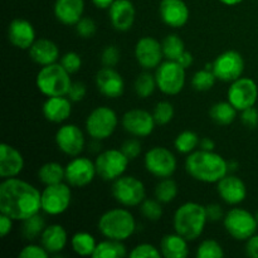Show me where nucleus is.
<instances>
[{"mask_svg":"<svg viewBox=\"0 0 258 258\" xmlns=\"http://www.w3.org/2000/svg\"><path fill=\"white\" fill-rule=\"evenodd\" d=\"M42 209V193L28 181L4 179L0 184V213L13 221H25Z\"/></svg>","mask_w":258,"mask_h":258,"instance_id":"1","label":"nucleus"},{"mask_svg":"<svg viewBox=\"0 0 258 258\" xmlns=\"http://www.w3.org/2000/svg\"><path fill=\"white\" fill-rule=\"evenodd\" d=\"M185 170L189 175L202 183H218L228 171V161L214 151L197 150L188 154Z\"/></svg>","mask_w":258,"mask_h":258,"instance_id":"2","label":"nucleus"},{"mask_svg":"<svg viewBox=\"0 0 258 258\" xmlns=\"http://www.w3.org/2000/svg\"><path fill=\"white\" fill-rule=\"evenodd\" d=\"M207 222L206 207L196 202H186L174 213L173 226L176 233L188 241H196L204 232Z\"/></svg>","mask_w":258,"mask_h":258,"instance_id":"3","label":"nucleus"},{"mask_svg":"<svg viewBox=\"0 0 258 258\" xmlns=\"http://www.w3.org/2000/svg\"><path fill=\"white\" fill-rule=\"evenodd\" d=\"M98 231L105 238L126 241L136 231V221L130 211L115 208L105 212L98 219Z\"/></svg>","mask_w":258,"mask_h":258,"instance_id":"4","label":"nucleus"},{"mask_svg":"<svg viewBox=\"0 0 258 258\" xmlns=\"http://www.w3.org/2000/svg\"><path fill=\"white\" fill-rule=\"evenodd\" d=\"M35 85L40 93L47 97L67 96L72 85L71 73H68L60 63H52L40 68L35 78Z\"/></svg>","mask_w":258,"mask_h":258,"instance_id":"5","label":"nucleus"},{"mask_svg":"<svg viewBox=\"0 0 258 258\" xmlns=\"http://www.w3.org/2000/svg\"><path fill=\"white\" fill-rule=\"evenodd\" d=\"M112 196L123 207H138L146 199V189L136 176L122 175L113 180Z\"/></svg>","mask_w":258,"mask_h":258,"instance_id":"6","label":"nucleus"},{"mask_svg":"<svg viewBox=\"0 0 258 258\" xmlns=\"http://www.w3.org/2000/svg\"><path fill=\"white\" fill-rule=\"evenodd\" d=\"M224 228L232 238L247 241L256 234L258 224L256 217L243 208H232L223 218Z\"/></svg>","mask_w":258,"mask_h":258,"instance_id":"7","label":"nucleus"},{"mask_svg":"<svg viewBox=\"0 0 258 258\" xmlns=\"http://www.w3.org/2000/svg\"><path fill=\"white\" fill-rule=\"evenodd\" d=\"M118 117L108 106H100L91 111L86 118V131L93 140L108 139L117 127Z\"/></svg>","mask_w":258,"mask_h":258,"instance_id":"8","label":"nucleus"},{"mask_svg":"<svg viewBox=\"0 0 258 258\" xmlns=\"http://www.w3.org/2000/svg\"><path fill=\"white\" fill-rule=\"evenodd\" d=\"M185 68L181 67L176 60L161 62L156 68L155 80L159 90L168 96L178 95L185 86Z\"/></svg>","mask_w":258,"mask_h":258,"instance_id":"9","label":"nucleus"},{"mask_svg":"<svg viewBox=\"0 0 258 258\" xmlns=\"http://www.w3.org/2000/svg\"><path fill=\"white\" fill-rule=\"evenodd\" d=\"M130 159L117 149H110L98 154L96 158L97 175L106 181H113L125 174Z\"/></svg>","mask_w":258,"mask_h":258,"instance_id":"10","label":"nucleus"},{"mask_svg":"<svg viewBox=\"0 0 258 258\" xmlns=\"http://www.w3.org/2000/svg\"><path fill=\"white\" fill-rule=\"evenodd\" d=\"M144 164L146 170L159 179L170 178L178 166L175 155L163 146H154L148 150L144 158Z\"/></svg>","mask_w":258,"mask_h":258,"instance_id":"11","label":"nucleus"},{"mask_svg":"<svg viewBox=\"0 0 258 258\" xmlns=\"http://www.w3.org/2000/svg\"><path fill=\"white\" fill-rule=\"evenodd\" d=\"M72 191L70 184L58 183L45 185L42 191V211L48 216H59L70 208Z\"/></svg>","mask_w":258,"mask_h":258,"instance_id":"12","label":"nucleus"},{"mask_svg":"<svg viewBox=\"0 0 258 258\" xmlns=\"http://www.w3.org/2000/svg\"><path fill=\"white\" fill-rule=\"evenodd\" d=\"M212 71L216 75L217 80L233 82L243 75L244 59L237 50H226L214 59Z\"/></svg>","mask_w":258,"mask_h":258,"instance_id":"13","label":"nucleus"},{"mask_svg":"<svg viewBox=\"0 0 258 258\" xmlns=\"http://www.w3.org/2000/svg\"><path fill=\"white\" fill-rule=\"evenodd\" d=\"M228 101L238 111L256 105L258 98V86L252 78L239 77L238 80L231 82L227 92Z\"/></svg>","mask_w":258,"mask_h":258,"instance_id":"14","label":"nucleus"},{"mask_svg":"<svg viewBox=\"0 0 258 258\" xmlns=\"http://www.w3.org/2000/svg\"><path fill=\"white\" fill-rule=\"evenodd\" d=\"M96 175V164L86 156H75L66 165V181L75 188L87 186Z\"/></svg>","mask_w":258,"mask_h":258,"instance_id":"15","label":"nucleus"},{"mask_svg":"<svg viewBox=\"0 0 258 258\" xmlns=\"http://www.w3.org/2000/svg\"><path fill=\"white\" fill-rule=\"evenodd\" d=\"M85 135L83 131L75 123L60 126L55 133V145L68 156H78L85 149Z\"/></svg>","mask_w":258,"mask_h":258,"instance_id":"16","label":"nucleus"},{"mask_svg":"<svg viewBox=\"0 0 258 258\" xmlns=\"http://www.w3.org/2000/svg\"><path fill=\"white\" fill-rule=\"evenodd\" d=\"M153 113L141 108H133L122 116V127L135 138H146L155 128Z\"/></svg>","mask_w":258,"mask_h":258,"instance_id":"17","label":"nucleus"},{"mask_svg":"<svg viewBox=\"0 0 258 258\" xmlns=\"http://www.w3.org/2000/svg\"><path fill=\"white\" fill-rule=\"evenodd\" d=\"M135 57L144 70L158 68L164 57L161 43L153 37L141 38L135 45Z\"/></svg>","mask_w":258,"mask_h":258,"instance_id":"18","label":"nucleus"},{"mask_svg":"<svg viewBox=\"0 0 258 258\" xmlns=\"http://www.w3.org/2000/svg\"><path fill=\"white\" fill-rule=\"evenodd\" d=\"M217 191L222 201L229 206H237L242 203L247 197L246 184L233 174H227L217 183Z\"/></svg>","mask_w":258,"mask_h":258,"instance_id":"19","label":"nucleus"},{"mask_svg":"<svg viewBox=\"0 0 258 258\" xmlns=\"http://www.w3.org/2000/svg\"><path fill=\"white\" fill-rule=\"evenodd\" d=\"M97 90L107 98H118L125 91V82L113 67H103L96 75Z\"/></svg>","mask_w":258,"mask_h":258,"instance_id":"20","label":"nucleus"},{"mask_svg":"<svg viewBox=\"0 0 258 258\" xmlns=\"http://www.w3.org/2000/svg\"><path fill=\"white\" fill-rule=\"evenodd\" d=\"M108 17L112 27L118 32H127L133 28L136 10L131 0H115L108 8Z\"/></svg>","mask_w":258,"mask_h":258,"instance_id":"21","label":"nucleus"},{"mask_svg":"<svg viewBox=\"0 0 258 258\" xmlns=\"http://www.w3.org/2000/svg\"><path fill=\"white\" fill-rule=\"evenodd\" d=\"M160 18L171 28H181L189 20V8L183 0H161L159 5Z\"/></svg>","mask_w":258,"mask_h":258,"instance_id":"22","label":"nucleus"},{"mask_svg":"<svg viewBox=\"0 0 258 258\" xmlns=\"http://www.w3.org/2000/svg\"><path fill=\"white\" fill-rule=\"evenodd\" d=\"M24 169L22 153L9 144L0 146V176L3 179L17 178Z\"/></svg>","mask_w":258,"mask_h":258,"instance_id":"23","label":"nucleus"},{"mask_svg":"<svg viewBox=\"0 0 258 258\" xmlns=\"http://www.w3.org/2000/svg\"><path fill=\"white\" fill-rule=\"evenodd\" d=\"M8 38L14 47L19 49H29L35 42V29L28 20L17 18L8 27Z\"/></svg>","mask_w":258,"mask_h":258,"instance_id":"24","label":"nucleus"},{"mask_svg":"<svg viewBox=\"0 0 258 258\" xmlns=\"http://www.w3.org/2000/svg\"><path fill=\"white\" fill-rule=\"evenodd\" d=\"M72 101L67 96H54V97H48L45 102L43 103V115L45 120L53 123H62L72 113Z\"/></svg>","mask_w":258,"mask_h":258,"instance_id":"25","label":"nucleus"},{"mask_svg":"<svg viewBox=\"0 0 258 258\" xmlns=\"http://www.w3.org/2000/svg\"><path fill=\"white\" fill-rule=\"evenodd\" d=\"M85 12V0H55L54 17L64 25H76Z\"/></svg>","mask_w":258,"mask_h":258,"instance_id":"26","label":"nucleus"},{"mask_svg":"<svg viewBox=\"0 0 258 258\" xmlns=\"http://www.w3.org/2000/svg\"><path fill=\"white\" fill-rule=\"evenodd\" d=\"M28 50H29L30 59L42 67L55 63L59 57V49L57 44L47 38L37 39Z\"/></svg>","mask_w":258,"mask_h":258,"instance_id":"27","label":"nucleus"},{"mask_svg":"<svg viewBox=\"0 0 258 258\" xmlns=\"http://www.w3.org/2000/svg\"><path fill=\"white\" fill-rule=\"evenodd\" d=\"M39 239L40 244L49 252V254L59 253L67 246V231L60 224H50L45 227Z\"/></svg>","mask_w":258,"mask_h":258,"instance_id":"28","label":"nucleus"},{"mask_svg":"<svg viewBox=\"0 0 258 258\" xmlns=\"http://www.w3.org/2000/svg\"><path fill=\"white\" fill-rule=\"evenodd\" d=\"M188 239L179 233H169L161 238L160 252L166 258H185L189 254Z\"/></svg>","mask_w":258,"mask_h":258,"instance_id":"29","label":"nucleus"},{"mask_svg":"<svg viewBox=\"0 0 258 258\" xmlns=\"http://www.w3.org/2000/svg\"><path fill=\"white\" fill-rule=\"evenodd\" d=\"M127 256V248L122 241L108 239L100 242L93 252V258H123Z\"/></svg>","mask_w":258,"mask_h":258,"instance_id":"30","label":"nucleus"},{"mask_svg":"<svg viewBox=\"0 0 258 258\" xmlns=\"http://www.w3.org/2000/svg\"><path fill=\"white\" fill-rule=\"evenodd\" d=\"M38 179L44 185L62 183L63 180H66V166H62L55 161L43 164L38 170Z\"/></svg>","mask_w":258,"mask_h":258,"instance_id":"31","label":"nucleus"},{"mask_svg":"<svg viewBox=\"0 0 258 258\" xmlns=\"http://www.w3.org/2000/svg\"><path fill=\"white\" fill-rule=\"evenodd\" d=\"M237 111L238 110L229 101H227V102H217L209 110V116L217 125L227 126L231 125L236 120Z\"/></svg>","mask_w":258,"mask_h":258,"instance_id":"32","label":"nucleus"},{"mask_svg":"<svg viewBox=\"0 0 258 258\" xmlns=\"http://www.w3.org/2000/svg\"><path fill=\"white\" fill-rule=\"evenodd\" d=\"M96 246H97V243H96L95 237L88 232H77L71 238V247L78 256H92Z\"/></svg>","mask_w":258,"mask_h":258,"instance_id":"33","label":"nucleus"},{"mask_svg":"<svg viewBox=\"0 0 258 258\" xmlns=\"http://www.w3.org/2000/svg\"><path fill=\"white\" fill-rule=\"evenodd\" d=\"M161 47H163L164 57L169 60H176L185 52L183 39L178 34L166 35L161 42Z\"/></svg>","mask_w":258,"mask_h":258,"instance_id":"34","label":"nucleus"},{"mask_svg":"<svg viewBox=\"0 0 258 258\" xmlns=\"http://www.w3.org/2000/svg\"><path fill=\"white\" fill-rule=\"evenodd\" d=\"M45 227L47 226H45L44 218L39 216V213H37L23 221L22 234L27 241H34L38 237H40Z\"/></svg>","mask_w":258,"mask_h":258,"instance_id":"35","label":"nucleus"},{"mask_svg":"<svg viewBox=\"0 0 258 258\" xmlns=\"http://www.w3.org/2000/svg\"><path fill=\"white\" fill-rule=\"evenodd\" d=\"M178 196V184L170 178H164L156 184L155 198L164 204L173 202Z\"/></svg>","mask_w":258,"mask_h":258,"instance_id":"36","label":"nucleus"},{"mask_svg":"<svg viewBox=\"0 0 258 258\" xmlns=\"http://www.w3.org/2000/svg\"><path fill=\"white\" fill-rule=\"evenodd\" d=\"M199 141H201V139L194 131L185 130L176 136L174 146L180 154H190L198 148Z\"/></svg>","mask_w":258,"mask_h":258,"instance_id":"37","label":"nucleus"},{"mask_svg":"<svg viewBox=\"0 0 258 258\" xmlns=\"http://www.w3.org/2000/svg\"><path fill=\"white\" fill-rule=\"evenodd\" d=\"M156 86L155 76L149 72H143L138 76L135 81V92L140 98H148L154 93Z\"/></svg>","mask_w":258,"mask_h":258,"instance_id":"38","label":"nucleus"},{"mask_svg":"<svg viewBox=\"0 0 258 258\" xmlns=\"http://www.w3.org/2000/svg\"><path fill=\"white\" fill-rule=\"evenodd\" d=\"M216 81L217 77L213 73V71L202 70L194 73L193 78H191V85H193L194 90L204 92V91L211 90L214 86V83H216Z\"/></svg>","mask_w":258,"mask_h":258,"instance_id":"39","label":"nucleus"},{"mask_svg":"<svg viewBox=\"0 0 258 258\" xmlns=\"http://www.w3.org/2000/svg\"><path fill=\"white\" fill-rule=\"evenodd\" d=\"M223 256V247L216 239H206L197 248V257L198 258H221Z\"/></svg>","mask_w":258,"mask_h":258,"instance_id":"40","label":"nucleus"},{"mask_svg":"<svg viewBox=\"0 0 258 258\" xmlns=\"http://www.w3.org/2000/svg\"><path fill=\"white\" fill-rule=\"evenodd\" d=\"M153 116L156 125H168L174 117V106L169 101H160L156 103L153 111Z\"/></svg>","mask_w":258,"mask_h":258,"instance_id":"41","label":"nucleus"},{"mask_svg":"<svg viewBox=\"0 0 258 258\" xmlns=\"http://www.w3.org/2000/svg\"><path fill=\"white\" fill-rule=\"evenodd\" d=\"M140 212L146 219L151 222H156L163 216V207L161 202L158 199H145L140 204Z\"/></svg>","mask_w":258,"mask_h":258,"instance_id":"42","label":"nucleus"},{"mask_svg":"<svg viewBox=\"0 0 258 258\" xmlns=\"http://www.w3.org/2000/svg\"><path fill=\"white\" fill-rule=\"evenodd\" d=\"M128 256L131 258H159L163 254H161L160 248H156L154 244L140 243L134 247Z\"/></svg>","mask_w":258,"mask_h":258,"instance_id":"43","label":"nucleus"},{"mask_svg":"<svg viewBox=\"0 0 258 258\" xmlns=\"http://www.w3.org/2000/svg\"><path fill=\"white\" fill-rule=\"evenodd\" d=\"M96 30H97V25H96L95 20L91 19V18L82 17L76 24V32L83 39L92 38L96 34Z\"/></svg>","mask_w":258,"mask_h":258,"instance_id":"44","label":"nucleus"},{"mask_svg":"<svg viewBox=\"0 0 258 258\" xmlns=\"http://www.w3.org/2000/svg\"><path fill=\"white\" fill-rule=\"evenodd\" d=\"M60 64L64 67V70L68 73L73 75V73L78 72L82 66V59L81 55L76 52H67L60 57Z\"/></svg>","mask_w":258,"mask_h":258,"instance_id":"45","label":"nucleus"},{"mask_svg":"<svg viewBox=\"0 0 258 258\" xmlns=\"http://www.w3.org/2000/svg\"><path fill=\"white\" fill-rule=\"evenodd\" d=\"M120 60V50L116 45H107L102 50L101 54V62L105 67H115Z\"/></svg>","mask_w":258,"mask_h":258,"instance_id":"46","label":"nucleus"},{"mask_svg":"<svg viewBox=\"0 0 258 258\" xmlns=\"http://www.w3.org/2000/svg\"><path fill=\"white\" fill-rule=\"evenodd\" d=\"M49 252L42 246V244H27L22 251L19 252V257L22 258H47Z\"/></svg>","mask_w":258,"mask_h":258,"instance_id":"47","label":"nucleus"},{"mask_svg":"<svg viewBox=\"0 0 258 258\" xmlns=\"http://www.w3.org/2000/svg\"><path fill=\"white\" fill-rule=\"evenodd\" d=\"M121 151L127 156L130 160L139 158L141 154V144L138 139H128L121 146Z\"/></svg>","mask_w":258,"mask_h":258,"instance_id":"48","label":"nucleus"},{"mask_svg":"<svg viewBox=\"0 0 258 258\" xmlns=\"http://www.w3.org/2000/svg\"><path fill=\"white\" fill-rule=\"evenodd\" d=\"M86 93H87V87H86L85 83L77 81V82H72L67 93V97L72 102H80L86 97Z\"/></svg>","mask_w":258,"mask_h":258,"instance_id":"49","label":"nucleus"},{"mask_svg":"<svg viewBox=\"0 0 258 258\" xmlns=\"http://www.w3.org/2000/svg\"><path fill=\"white\" fill-rule=\"evenodd\" d=\"M241 121L246 127L256 128L258 126V110L254 106L241 111Z\"/></svg>","mask_w":258,"mask_h":258,"instance_id":"50","label":"nucleus"},{"mask_svg":"<svg viewBox=\"0 0 258 258\" xmlns=\"http://www.w3.org/2000/svg\"><path fill=\"white\" fill-rule=\"evenodd\" d=\"M206 212H207V218L208 221L211 222H218L221 221L222 218H224V213L223 209L219 204H209V206L206 207Z\"/></svg>","mask_w":258,"mask_h":258,"instance_id":"51","label":"nucleus"},{"mask_svg":"<svg viewBox=\"0 0 258 258\" xmlns=\"http://www.w3.org/2000/svg\"><path fill=\"white\" fill-rule=\"evenodd\" d=\"M246 253L251 258H258V234H253L251 238L247 239Z\"/></svg>","mask_w":258,"mask_h":258,"instance_id":"52","label":"nucleus"},{"mask_svg":"<svg viewBox=\"0 0 258 258\" xmlns=\"http://www.w3.org/2000/svg\"><path fill=\"white\" fill-rule=\"evenodd\" d=\"M13 229V219L5 214L0 213V234L2 237H7Z\"/></svg>","mask_w":258,"mask_h":258,"instance_id":"53","label":"nucleus"},{"mask_svg":"<svg viewBox=\"0 0 258 258\" xmlns=\"http://www.w3.org/2000/svg\"><path fill=\"white\" fill-rule=\"evenodd\" d=\"M193 60H194L193 54H191V53H189L188 50H185V52H184L183 54H181L180 57L176 59V62H178L181 67H184L186 70V68H189L191 64H193Z\"/></svg>","mask_w":258,"mask_h":258,"instance_id":"54","label":"nucleus"},{"mask_svg":"<svg viewBox=\"0 0 258 258\" xmlns=\"http://www.w3.org/2000/svg\"><path fill=\"white\" fill-rule=\"evenodd\" d=\"M199 148H201L202 150H206V151H214L216 143H214L212 139L203 138V139H201V141H199Z\"/></svg>","mask_w":258,"mask_h":258,"instance_id":"55","label":"nucleus"},{"mask_svg":"<svg viewBox=\"0 0 258 258\" xmlns=\"http://www.w3.org/2000/svg\"><path fill=\"white\" fill-rule=\"evenodd\" d=\"M115 0H92L93 5L98 9H108Z\"/></svg>","mask_w":258,"mask_h":258,"instance_id":"56","label":"nucleus"},{"mask_svg":"<svg viewBox=\"0 0 258 258\" xmlns=\"http://www.w3.org/2000/svg\"><path fill=\"white\" fill-rule=\"evenodd\" d=\"M221 3H223V4L226 5H229V7H233V5H238L239 3H242L243 0H219Z\"/></svg>","mask_w":258,"mask_h":258,"instance_id":"57","label":"nucleus"},{"mask_svg":"<svg viewBox=\"0 0 258 258\" xmlns=\"http://www.w3.org/2000/svg\"><path fill=\"white\" fill-rule=\"evenodd\" d=\"M238 168V163L236 160L228 161V171H236Z\"/></svg>","mask_w":258,"mask_h":258,"instance_id":"58","label":"nucleus"},{"mask_svg":"<svg viewBox=\"0 0 258 258\" xmlns=\"http://www.w3.org/2000/svg\"><path fill=\"white\" fill-rule=\"evenodd\" d=\"M254 217H256V221H257V224H258V212L256 214H254Z\"/></svg>","mask_w":258,"mask_h":258,"instance_id":"59","label":"nucleus"}]
</instances>
